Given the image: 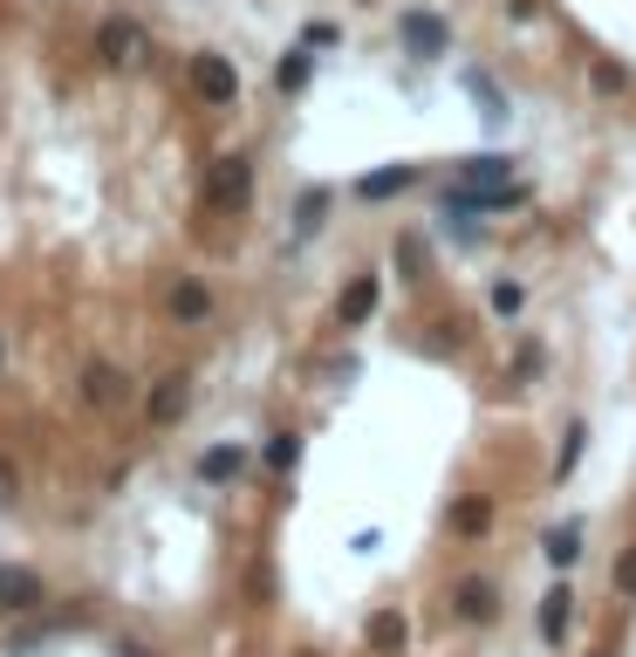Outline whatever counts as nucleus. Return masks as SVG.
I'll return each instance as SVG.
<instances>
[{
	"mask_svg": "<svg viewBox=\"0 0 636 657\" xmlns=\"http://www.w3.org/2000/svg\"><path fill=\"white\" fill-rule=\"evenodd\" d=\"M247 199H253V165L247 158H219L213 179H206V206L213 213H240Z\"/></svg>",
	"mask_w": 636,
	"mask_h": 657,
	"instance_id": "obj_1",
	"label": "nucleus"
},
{
	"mask_svg": "<svg viewBox=\"0 0 636 657\" xmlns=\"http://www.w3.org/2000/svg\"><path fill=\"white\" fill-rule=\"evenodd\" d=\"M397 35H404V48H411V56H424V62H439L445 48H452V28L431 8H404L397 14Z\"/></svg>",
	"mask_w": 636,
	"mask_h": 657,
	"instance_id": "obj_2",
	"label": "nucleus"
},
{
	"mask_svg": "<svg viewBox=\"0 0 636 657\" xmlns=\"http://www.w3.org/2000/svg\"><path fill=\"white\" fill-rule=\"evenodd\" d=\"M192 89L206 96V104H233V96H240V75H233V62H226V56H199L192 62Z\"/></svg>",
	"mask_w": 636,
	"mask_h": 657,
	"instance_id": "obj_3",
	"label": "nucleus"
},
{
	"mask_svg": "<svg viewBox=\"0 0 636 657\" xmlns=\"http://www.w3.org/2000/svg\"><path fill=\"white\" fill-rule=\"evenodd\" d=\"M452 610H459L466 623H493V610H500V589L487 583V575H459V583H452Z\"/></svg>",
	"mask_w": 636,
	"mask_h": 657,
	"instance_id": "obj_4",
	"label": "nucleus"
},
{
	"mask_svg": "<svg viewBox=\"0 0 636 657\" xmlns=\"http://www.w3.org/2000/svg\"><path fill=\"white\" fill-rule=\"evenodd\" d=\"M96 56H104V62H137L144 56V28H137V21H104V28H96Z\"/></svg>",
	"mask_w": 636,
	"mask_h": 657,
	"instance_id": "obj_5",
	"label": "nucleus"
},
{
	"mask_svg": "<svg viewBox=\"0 0 636 657\" xmlns=\"http://www.w3.org/2000/svg\"><path fill=\"white\" fill-rule=\"evenodd\" d=\"M41 575L35 569H14V562H0V610H41Z\"/></svg>",
	"mask_w": 636,
	"mask_h": 657,
	"instance_id": "obj_6",
	"label": "nucleus"
},
{
	"mask_svg": "<svg viewBox=\"0 0 636 657\" xmlns=\"http://www.w3.org/2000/svg\"><path fill=\"white\" fill-rule=\"evenodd\" d=\"M185 404H192V384L185 377H158V384H151V425H171V418H185Z\"/></svg>",
	"mask_w": 636,
	"mask_h": 657,
	"instance_id": "obj_7",
	"label": "nucleus"
},
{
	"mask_svg": "<svg viewBox=\"0 0 636 657\" xmlns=\"http://www.w3.org/2000/svg\"><path fill=\"white\" fill-rule=\"evenodd\" d=\"M404 637H411V623H404L397 610H376V617H370V650H376V657H397Z\"/></svg>",
	"mask_w": 636,
	"mask_h": 657,
	"instance_id": "obj_8",
	"label": "nucleus"
},
{
	"mask_svg": "<svg viewBox=\"0 0 636 657\" xmlns=\"http://www.w3.org/2000/svg\"><path fill=\"white\" fill-rule=\"evenodd\" d=\"M370 309H376V274H356V282L343 288V329L370 322Z\"/></svg>",
	"mask_w": 636,
	"mask_h": 657,
	"instance_id": "obj_9",
	"label": "nucleus"
},
{
	"mask_svg": "<svg viewBox=\"0 0 636 657\" xmlns=\"http://www.w3.org/2000/svg\"><path fill=\"white\" fill-rule=\"evenodd\" d=\"M418 171L411 165H384V171H370V179H356V199H391V192H404Z\"/></svg>",
	"mask_w": 636,
	"mask_h": 657,
	"instance_id": "obj_10",
	"label": "nucleus"
},
{
	"mask_svg": "<svg viewBox=\"0 0 636 657\" xmlns=\"http://www.w3.org/2000/svg\"><path fill=\"white\" fill-rule=\"evenodd\" d=\"M487 527H493V500L466 493L459 507H452V535H487Z\"/></svg>",
	"mask_w": 636,
	"mask_h": 657,
	"instance_id": "obj_11",
	"label": "nucleus"
},
{
	"mask_svg": "<svg viewBox=\"0 0 636 657\" xmlns=\"http://www.w3.org/2000/svg\"><path fill=\"white\" fill-rule=\"evenodd\" d=\"M83 397H89V404H104V411H110V404L123 397V377H117L110 363H89V370H83Z\"/></svg>",
	"mask_w": 636,
	"mask_h": 657,
	"instance_id": "obj_12",
	"label": "nucleus"
},
{
	"mask_svg": "<svg viewBox=\"0 0 636 657\" xmlns=\"http://www.w3.org/2000/svg\"><path fill=\"white\" fill-rule=\"evenodd\" d=\"M171 315H178V322H206V315H213V295L199 288V282H178V288H171Z\"/></svg>",
	"mask_w": 636,
	"mask_h": 657,
	"instance_id": "obj_13",
	"label": "nucleus"
},
{
	"mask_svg": "<svg viewBox=\"0 0 636 657\" xmlns=\"http://www.w3.org/2000/svg\"><path fill=\"white\" fill-rule=\"evenodd\" d=\"M459 179L466 186H506V158H500V151H479V158L459 165Z\"/></svg>",
	"mask_w": 636,
	"mask_h": 657,
	"instance_id": "obj_14",
	"label": "nucleus"
},
{
	"mask_svg": "<svg viewBox=\"0 0 636 657\" xmlns=\"http://www.w3.org/2000/svg\"><path fill=\"white\" fill-rule=\"evenodd\" d=\"M568 602H575L568 589H548V596H541V637H548V644L568 630Z\"/></svg>",
	"mask_w": 636,
	"mask_h": 657,
	"instance_id": "obj_15",
	"label": "nucleus"
},
{
	"mask_svg": "<svg viewBox=\"0 0 636 657\" xmlns=\"http://www.w3.org/2000/svg\"><path fill=\"white\" fill-rule=\"evenodd\" d=\"M199 473H206V479H233V473H240V452H233V445H213L206 459H199Z\"/></svg>",
	"mask_w": 636,
	"mask_h": 657,
	"instance_id": "obj_16",
	"label": "nucleus"
},
{
	"mask_svg": "<svg viewBox=\"0 0 636 657\" xmlns=\"http://www.w3.org/2000/svg\"><path fill=\"white\" fill-rule=\"evenodd\" d=\"M295 459H301V439H295V432H274V439H267V466H274V473H288Z\"/></svg>",
	"mask_w": 636,
	"mask_h": 657,
	"instance_id": "obj_17",
	"label": "nucleus"
},
{
	"mask_svg": "<svg viewBox=\"0 0 636 657\" xmlns=\"http://www.w3.org/2000/svg\"><path fill=\"white\" fill-rule=\"evenodd\" d=\"M541 548H548V562H554V569H568L575 554H581V535H575V527H562V535H548Z\"/></svg>",
	"mask_w": 636,
	"mask_h": 657,
	"instance_id": "obj_18",
	"label": "nucleus"
},
{
	"mask_svg": "<svg viewBox=\"0 0 636 657\" xmlns=\"http://www.w3.org/2000/svg\"><path fill=\"white\" fill-rule=\"evenodd\" d=\"M274 83H281V89H301V83H309V48H295V56H281V69H274Z\"/></svg>",
	"mask_w": 636,
	"mask_h": 657,
	"instance_id": "obj_19",
	"label": "nucleus"
},
{
	"mask_svg": "<svg viewBox=\"0 0 636 657\" xmlns=\"http://www.w3.org/2000/svg\"><path fill=\"white\" fill-rule=\"evenodd\" d=\"M397 261H404V274L418 282V274H424V240H418V234H404V240H397Z\"/></svg>",
	"mask_w": 636,
	"mask_h": 657,
	"instance_id": "obj_20",
	"label": "nucleus"
},
{
	"mask_svg": "<svg viewBox=\"0 0 636 657\" xmlns=\"http://www.w3.org/2000/svg\"><path fill=\"white\" fill-rule=\"evenodd\" d=\"M322 206H328V192H309V199H301V234H315V226H322Z\"/></svg>",
	"mask_w": 636,
	"mask_h": 657,
	"instance_id": "obj_21",
	"label": "nucleus"
},
{
	"mask_svg": "<svg viewBox=\"0 0 636 657\" xmlns=\"http://www.w3.org/2000/svg\"><path fill=\"white\" fill-rule=\"evenodd\" d=\"M623 83H629V69H616V62H596V89H602V96H616Z\"/></svg>",
	"mask_w": 636,
	"mask_h": 657,
	"instance_id": "obj_22",
	"label": "nucleus"
},
{
	"mask_svg": "<svg viewBox=\"0 0 636 657\" xmlns=\"http://www.w3.org/2000/svg\"><path fill=\"white\" fill-rule=\"evenodd\" d=\"M533 370H541V349H533V343H520V357H514V377H520V384H527Z\"/></svg>",
	"mask_w": 636,
	"mask_h": 657,
	"instance_id": "obj_23",
	"label": "nucleus"
},
{
	"mask_svg": "<svg viewBox=\"0 0 636 657\" xmlns=\"http://www.w3.org/2000/svg\"><path fill=\"white\" fill-rule=\"evenodd\" d=\"M493 309H500V315H514V309H520V288H514V282H500V288H493Z\"/></svg>",
	"mask_w": 636,
	"mask_h": 657,
	"instance_id": "obj_24",
	"label": "nucleus"
},
{
	"mask_svg": "<svg viewBox=\"0 0 636 657\" xmlns=\"http://www.w3.org/2000/svg\"><path fill=\"white\" fill-rule=\"evenodd\" d=\"M14 493H21V479H14V466L0 459V507H14Z\"/></svg>",
	"mask_w": 636,
	"mask_h": 657,
	"instance_id": "obj_25",
	"label": "nucleus"
},
{
	"mask_svg": "<svg viewBox=\"0 0 636 657\" xmlns=\"http://www.w3.org/2000/svg\"><path fill=\"white\" fill-rule=\"evenodd\" d=\"M581 439H589V432L575 425V432H568V445H562V473H575V459H581Z\"/></svg>",
	"mask_w": 636,
	"mask_h": 657,
	"instance_id": "obj_26",
	"label": "nucleus"
},
{
	"mask_svg": "<svg viewBox=\"0 0 636 657\" xmlns=\"http://www.w3.org/2000/svg\"><path fill=\"white\" fill-rule=\"evenodd\" d=\"M616 589H623V596H636V548L623 554V569H616Z\"/></svg>",
	"mask_w": 636,
	"mask_h": 657,
	"instance_id": "obj_27",
	"label": "nucleus"
},
{
	"mask_svg": "<svg viewBox=\"0 0 636 657\" xmlns=\"http://www.w3.org/2000/svg\"><path fill=\"white\" fill-rule=\"evenodd\" d=\"M117 657H144V644H117Z\"/></svg>",
	"mask_w": 636,
	"mask_h": 657,
	"instance_id": "obj_28",
	"label": "nucleus"
},
{
	"mask_svg": "<svg viewBox=\"0 0 636 657\" xmlns=\"http://www.w3.org/2000/svg\"><path fill=\"white\" fill-rule=\"evenodd\" d=\"M596 657H609V650H596Z\"/></svg>",
	"mask_w": 636,
	"mask_h": 657,
	"instance_id": "obj_29",
	"label": "nucleus"
}]
</instances>
